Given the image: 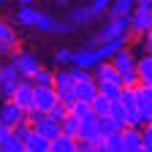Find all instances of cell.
<instances>
[{"label": "cell", "mask_w": 152, "mask_h": 152, "mask_svg": "<svg viewBox=\"0 0 152 152\" xmlns=\"http://www.w3.org/2000/svg\"><path fill=\"white\" fill-rule=\"evenodd\" d=\"M149 19H152V11H149Z\"/></svg>", "instance_id": "f6af8a7d"}, {"label": "cell", "mask_w": 152, "mask_h": 152, "mask_svg": "<svg viewBox=\"0 0 152 152\" xmlns=\"http://www.w3.org/2000/svg\"><path fill=\"white\" fill-rule=\"evenodd\" d=\"M19 6H38V0H16Z\"/></svg>", "instance_id": "ab89813d"}, {"label": "cell", "mask_w": 152, "mask_h": 152, "mask_svg": "<svg viewBox=\"0 0 152 152\" xmlns=\"http://www.w3.org/2000/svg\"><path fill=\"white\" fill-rule=\"evenodd\" d=\"M0 44H6L8 49H16V44H19V33L14 30L11 22H6V19H0Z\"/></svg>", "instance_id": "e0dca14e"}, {"label": "cell", "mask_w": 152, "mask_h": 152, "mask_svg": "<svg viewBox=\"0 0 152 152\" xmlns=\"http://www.w3.org/2000/svg\"><path fill=\"white\" fill-rule=\"evenodd\" d=\"M133 95H136V106H139V111L144 114V120L149 122L152 120V84H136L133 87Z\"/></svg>", "instance_id": "5b68a950"}, {"label": "cell", "mask_w": 152, "mask_h": 152, "mask_svg": "<svg viewBox=\"0 0 152 152\" xmlns=\"http://www.w3.org/2000/svg\"><path fill=\"white\" fill-rule=\"evenodd\" d=\"M8 133H11V128H8V125H3V122H0V144H3V141H6V136H8Z\"/></svg>", "instance_id": "8d00e7d4"}, {"label": "cell", "mask_w": 152, "mask_h": 152, "mask_svg": "<svg viewBox=\"0 0 152 152\" xmlns=\"http://www.w3.org/2000/svg\"><path fill=\"white\" fill-rule=\"evenodd\" d=\"M33 130L38 133V136L49 139V141H52V139H57V136L63 133V130H60V122H57V120H52L49 114H46V117H41V120H38V122L33 125Z\"/></svg>", "instance_id": "8fae6325"}, {"label": "cell", "mask_w": 152, "mask_h": 152, "mask_svg": "<svg viewBox=\"0 0 152 152\" xmlns=\"http://www.w3.org/2000/svg\"><path fill=\"white\" fill-rule=\"evenodd\" d=\"M60 130H63V136H71V139H76V136H79V120L68 114V117L60 122Z\"/></svg>", "instance_id": "484cf974"}, {"label": "cell", "mask_w": 152, "mask_h": 152, "mask_svg": "<svg viewBox=\"0 0 152 152\" xmlns=\"http://www.w3.org/2000/svg\"><path fill=\"white\" fill-rule=\"evenodd\" d=\"M103 147H106V152H122V136H120V130L111 133V136H103Z\"/></svg>", "instance_id": "83f0119b"}, {"label": "cell", "mask_w": 152, "mask_h": 152, "mask_svg": "<svg viewBox=\"0 0 152 152\" xmlns=\"http://www.w3.org/2000/svg\"><path fill=\"white\" fill-rule=\"evenodd\" d=\"M30 79H33V84H35V87H54V71L41 65V68H38V71L30 76Z\"/></svg>", "instance_id": "44dd1931"}, {"label": "cell", "mask_w": 152, "mask_h": 152, "mask_svg": "<svg viewBox=\"0 0 152 152\" xmlns=\"http://www.w3.org/2000/svg\"><path fill=\"white\" fill-rule=\"evenodd\" d=\"M71 52H73V49H68V46H57V49L52 52V60H54V65H63V68H68V65H71Z\"/></svg>", "instance_id": "d4e9b609"}, {"label": "cell", "mask_w": 152, "mask_h": 152, "mask_svg": "<svg viewBox=\"0 0 152 152\" xmlns=\"http://www.w3.org/2000/svg\"><path fill=\"white\" fill-rule=\"evenodd\" d=\"M109 3H111V0H90V11H92V19H101V16L109 11Z\"/></svg>", "instance_id": "f546056e"}, {"label": "cell", "mask_w": 152, "mask_h": 152, "mask_svg": "<svg viewBox=\"0 0 152 152\" xmlns=\"http://www.w3.org/2000/svg\"><path fill=\"white\" fill-rule=\"evenodd\" d=\"M141 147L152 152V125H149V122L141 128Z\"/></svg>", "instance_id": "836d02e7"}, {"label": "cell", "mask_w": 152, "mask_h": 152, "mask_svg": "<svg viewBox=\"0 0 152 152\" xmlns=\"http://www.w3.org/2000/svg\"><path fill=\"white\" fill-rule=\"evenodd\" d=\"M122 152H136L141 149V128H122Z\"/></svg>", "instance_id": "4fadbf2b"}, {"label": "cell", "mask_w": 152, "mask_h": 152, "mask_svg": "<svg viewBox=\"0 0 152 152\" xmlns=\"http://www.w3.org/2000/svg\"><path fill=\"white\" fill-rule=\"evenodd\" d=\"M25 120H27V111L19 103H14V101H3V103H0V122H3V125L14 128V125L25 122Z\"/></svg>", "instance_id": "277c9868"}, {"label": "cell", "mask_w": 152, "mask_h": 152, "mask_svg": "<svg viewBox=\"0 0 152 152\" xmlns=\"http://www.w3.org/2000/svg\"><path fill=\"white\" fill-rule=\"evenodd\" d=\"M49 152H76V139H71V136H57V139H52L49 141Z\"/></svg>", "instance_id": "ffe728a7"}, {"label": "cell", "mask_w": 152, "mask_h": 152, "mask_svg": "<svg viewBox=\"0 0 152 152\" xmlns=\"http://www.w3.org/2000/svg\"><path fill=\"white\" fill-rule=\"evenodd\" d=\"M33 90H35V84H33V79H27V76H22L19 79V84H16V90H14V103H19L25 111L27 109H33Z\"/></svg>", "instance_id": "8992f818"}, {"label": "cell", "mask_w": 152, "mask_h": 152, "mask_svg": "<svg viewBox=\"0 0 152 152\" xmlns=\"http://www.w3.org/2000/svg\"><path fill=\"white\" fill-rule=\"evenodd\" d=\"M98 63H101L98 52H95V49H90V46H79V49H73V52H71V65H73V68L92 71Z\"/></svg>", "instance_id": "3957f363"}, {"label": "cell", "mask_w": 152, "mask_h": 152, "mask_svg": "<svg viewBox=\"0 0 152 152\" xmlns=\"http://www.w3.org/2000/svg\"><path fill=\"white\" fill-rule=\"evenodd\" d=\"M68 22H71L73 27H84V25H90V22H92V11H90V6H73V8L68 11Z\"/></svg>", "instance_id": "5bb4252c"}, {"label": "cell", "mask_w": 152, "mask_h": 152, "mask_svg": "<svg viewBox=\"0 0 152 152\" xmlns=\"http://www.w3.org/2000/svg\"><path fill=\"white\" fill-rule=\"evenodd\" d=\"M68 114H71V117H76V120H84V117H92V106H90L87 101H73V103L68 106Z\"/></svg>", "instance_id": "603a6c76"}, {"label": "cell", "mask_w": 152, "mask_h": 152, "mask_svg": "<svg viewBox=\"0 0 152 152\" xmlns=\"http://www.w3.org/2000/svg\"><path fill=\"white\" fill-rule=\"evenodd\" d=\"M11 133H14L16 139H22V141H25V139L30 136V133H33V125H30V122L25 120V122H19V125H14V128H11Z\"/></svg>", "instance_id": "d6a6232c"}, {"label": "cell", "mask_w": 152, "mask_h": 152, "mask_svg": "<svg viewBox=\"0 0 152 152\" xmlns=\"http://www.w3.org/2000/svg\"><path fill=\"white\" fill-rule=\"evenodd\" d=\"M54 92H57V101L71 106L76 101V92H73V79H71V71L63 68V71H54Z\"/></svg>", "instance_id": "7a4b0ae2"}, {"label": "cell", "mask_w": 152, "mask_h": 152, "mask_svg": "<svg viewBox=\"0 0 152 152\" xmlns=\"http://www.w3.org/2000/svg\"><path fill=\"white\" fill-rule=\"evenodd\" d=\"M25 152H49V139L38 136V133L33 130L30 136L25 139Z\"/></svg>", "instance_id": "d6986e66"}, {"label": "cell", "mask_w": 152, "mask_h": 152, "mask_svg": "<svg viewBox=\"0 0 152 152\" xmlns=\"http://www.w3.org/2000/svg\"><path fill=\"white\" fill-rule=\"evenodd\" d=\"M98 130H101V136H111V133H117V130H122V128L106 114V117H98Z\"/></svg>", "instance_id": "4316f807"}, {"label": "cell", "mask_w": 152, "mask_h": 152, "mask_svg": "<svg viewBox=\"0 0 152 152\" xmlns=\"http://www.w3.org/2000/svg\"><path fill=\"white\" fill-rule=\"evenodd\" d=\"M136 8V0H111L109 3V16H130V11Z\"/></svg>", "instance_id": "ac0fdd59"}, {"label": "cell", "mask_w": 152, "mask_h": 152, "mask_svg": "<svg viewBox=\"0 0 152 152\" xmlns=\"http://www.w3.org/2000/svg\"><path fill=\"white\" fill-rule=\"evenodd\" d=\"M136 73H139L141 84H152V54L136 57Z\"/></svg>", "instance_id": "2e32d148"}, {"label": "cell", "mask_w": 152, "mask_h": 152, "mask_svg": "<svg viewBox=\"0 0 152 152\" xmlns=\"http://www.w3.org/2000/svg\"><path fill=\"white\" fill-rule=\"evenodd\" d=\"M111 65L117 68L120 73L122 71H130V68H136V54L130 52V46H122V49H117L111 54Z\"/></svg>", "instance_id": "30bf717a"}, {"label": "cell", "mask_w": 152, "mask_h": 152, "mask_svg": "<svg viewBox=\"0 0 152 152\" xmlns=\"http://www.w3.org/2000/svg\"><path fill=\"white\" fill-rule=\"evenodd\" d=\"M79 141H98V139H103L101 136V130H98V117H84V120H79V136H76Z\"/></svg>", "instance_id": "9c48e42d"}, {"label": "cell", "mask_w": 152, "mask_h": 152, "mask_svg": "<svg viewBox=\"0 0 152 152\" xmlns=\"http://www.w3.org/2000/svg\"><path fill=\"white\" fill-rule=\"evenodd\" d=\"M54 3H60V6H65V3H68V0H54Z\"/></svg>", "instance_id": "7bdbcfd3"}, {"label": "cell", "mask_w": 152, "mask_h": 152, "mask_svg": "<svg viewBox=\"0 0 152 152\" xmlns=\"http://www.w3.org/2000/svg\"><path fill=\"white\" fill-rule=\"evenodd\" d=\"M98 92L103 95V98H109V101H120L122 98V84H117V82H98Z\"/></svg>", "instance_id": "7402d4cb"}, {"label": "cell", "mask_w": 152, "mask_h": 152, "mask_svg": "<svg viewBox=\"0 0 152 152\" xmlns=\"http://www.w3.org/2000/svg\"><path fill=\"white\" fill-rule=\"evenodd\" d=\"M76 152H95V144H92V141H79V139H76Z\"/></svg>", "instance_id": "e575fe53"}, {"label": "cell", "mask_w": 152, "mask_h": 152, "mask_svg": "<svg viewBox=\"0 0 152 152\" xmlns=\"http://www.w3.org/2000/svg\"><path fill=\"white\" fill-rule=\"evenodd\" d=\"M8 6V0H0V8H6Z\"/></svg>", "instance_id": "b9f144b4"}, {"label": "cell", "mask_w": 152, "mask_h": 152, "mask_svg": "<svg viewBox=\"0 0 152 152\" xmlns=\"http://www.w3.org/2000/svg\"><path fill=\"white\" fill-rule=\"evenodd\" d=\"M149 11H152V8H139V6L130 11V33H133V35H144V33L152 27Z\"/></svg>", "instance_id": "ba28073f"}, {"label": "cell", "mask_w": 152, "mask_h": 152, "mask_svg": "<svg viewBox=\"0 0 152 152\" xmlns=\"http://www.w3.org/2000/svg\"><path fill=\"white\" fill-rule=\"evenodd\" d=\"M90 106H92V114H95V117H106L109 109H111V101H109V98H103V95L98 92V95L90 101Z\"/></svg>", "instance_id": "cb8c5ba5"}, {"label": "cell", "mask_w": 152, "mask_h": 152, "mask_svg": "<svg viewBox=\"0 0 152 152\" xmlns=\"http://www.w3.org/2000/svg\"><path fill=\"white\" fill-rule=\"evenodd\" d=\"M0 84H3V63H0Z\"/></svg>", "instance_id": "60d3db41"}, {"label": "cell", "mask_w": 152, "mask_h": 152, "mask_svg": "<svg viewBox=\"0 0 152 152\" xmlns=\"http://www.w3.org/2000/svg\"><path fill=\"white\" fill-rule=\"evenodd\" d=\"M120 84H122V87H136V84H139V73H136V68L122 71V73H120Z\"/></svg>", "instance_id": "4dcf8cb0"}, {"label": "cell", "mask_w": 152, "mask_h": 152, "mask_svg": "<svg viewBox=\"0 0 152 152\" xmlns=\"http://www.w3.org/2000/svg\"><path fill=\"white\" fill-rule=\"evenodd\" d=\"M8 52H11V49H8L6 44H0V63H3V60H6V57H8Z\"/></svg>", "instance_id": "74e56055"}, {"label": "cell", "mask_w": 152, "mask_h": 152, "mask_svg": "<svg viewBox=\"0 0 152 152\" xmlns=\"http://www.w3.org/2000/svg\"><path fill=\"white\" fill-rule=\"evenodd\" d=\"M136 152H149V149H144V147H141V149H136Z\"/></svg>", "instance_id": "ee69618b"}, {"label": "cell", "mask_w": 152, "mask_h": 152, "mask_svg": "<svg viewBox=\"0 0 152 152\" xmlns=\"http://www.w3.org/2000/svg\"><path fill=\"white\" fill-rule=\"evenodd\" d=\"M92 76H95V82H117L120 84V71L111 65V60H101L92 68Z\"/></svg>", "instance_id": "7c38bea8"}, {"label": "cell", "mask_w": 152, "mask_h": 152, "mask_svg": "<svg viewBox=\"0 0 152 152\" xmlns=\"http://www.w3.org/2000/svg\"><path fill=\"white\" fill-rule=\"evenodd\" d=\"M38 16H41V11H38L35 6H19L16 22L22 25V27H35V25H38Z\"/></svg>", "instance_id": "9a60e30c"}, {"label": "cell", "mask_w": 152, "mask_h": 152, "mask_svg": "<svg viewBox=\"0 0 152 152\" xmlns=\"http://www.w3.org/2000/svg\"><path fill=\"white\" fill-rule=\"evenodd\" d=\"M49 117H52V120H57V122H63V120L68 117V106L57 101V103H54V106L49 109Z\"/></svg>", "instance_id": "1f68e13d"}, {"label": "cell", "mask_w": 152, "mask_h": 152, "mask_svg": "<svg viewBox=\"0 0 152 152\" xmlns=\"http://www.w3.org/2000/svg\"><path fill=\"white\" fill-rule=\"evenodd\" d=\"M8 60L16 65V71H19V76H30L41 68V60H38V54H33L30 49H11L8 52Z\"/></svg>", "instance_id": "6da1fadb"}, {"label": "cell", "mask_w": 152, "mask_h": 152, "mask_svg": "<svg viewBox=\"0 0 152 152\" xmlns=\"http://www.w3.org/2000/svg\"><path fill=\"white\" fill-rule=\"evenodd\" d=\"M0 147H3L6 152H25V141H22V139H16L14 133H8V136H6V141L0 144Z\"/></svg>", "instance_id": "f1b7e54d"}, {"label": "cell", "mask_w": 152, "mask_h": 152, "mask_svg": "<svg viewBox=\"0 0 152 152\" xmlns=\"http://www.w3.org/2000/svg\"><path fill=\"white\" fill-rule=\"evenodd\" d=\"M141 41H144V52H147V54H152V27L141 35Z\"/></svg>", "instance_id": "d590c367"}, {"label": "cell", "mask_w": 152, "mask_h": 152, "mask_svg": "<svg viewBox=\"0 0 152 152\" xmlns=\"http://www.w3.org/2000/svg\"><path fill=\"white\" fill-rule=\"evenodd\" d=\"M139 8H152V0H136Z\"/></svg>", "instance_id": "f35d334b"}, {"label": "cell", "mask_w": 152, "mask_h": 152, "mask_svg": "<svg viewBox=\"0 0 152 152\" xmlns=\"http://www.w3.org/2000/svg\"><path fill=\"white\" fill-rule=\"evenodd\" d=\"M54 103H57V92H54V87H35V90H33V109L49 114V109H52Z\"/></svg>", "instance_id": "52a82bcc"}]
</instances>
